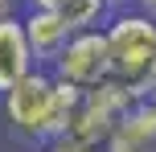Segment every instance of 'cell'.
I'll return each instance as SVG.
<instances>
[{
    "mask_svg": "<svg viewBox=\"0 0 156 152\" xmlns=\"http://www.w3.org/2000/svg\"><path fill=\"white\" fill-rule=\"evenodd\" d=\"M107 41V82L136 103L156 90V16L140 8H115L103 21Z\"/></svg>",
    "mask_w": 156,
    "mask_h": 152,
    "instance_id": "1",
    "label": "cell"
},
{
    "mask_svg": "<svg viewBox=\"0 0 156 152\" xmlns=\"http://www.w3.org/2000/svg\"><path fill=\"white\" fill-rule=\"evenodd\" d=\"M78 90L62 87L49 70H33L25 82H16L12 90H4V123L16 140L45 148L49 140L66 136V119H70Z\"/></svg>",
    "mask_w": 156,
    "mask_h": 152,
    "instance_id": "2",
    "label": "cell"
},
{
    "mask_svg": "<svg viewBox=\"0 0 156 152\" xmlns=\"http://www.w3.org/2000/svg\"><path fill=\"white\" fill-rule=\"evenodd\" d=\"M132 107H136V99L123 95L119 87H111V82H103V87H94V90H78L74 107H70V119H66V136L107 148L111 132L119 128V119H123Z\"/></svg>",
    "mask_w": 156,
    "mask_h": 152,
    "instance_id": "3",
    "label": "cell"
},
{
    "mask_svg": "<svg viewBox=\"0 0 156 152\" xmlns=\"http://www.w3.org/2000/svg\"><path fill=\"white\" fill-rule=\"evenodd\" d=\"M49 74H54L62 87L70 90H94L107 82V41H103V29H82L58 49V58L49 62Z\"/></svg>",
    "mask_w": 156,
    "mask_h": 152,
    "instance_id": "4",
    "label": "cell"
},
{
    "mask_svg": "<svg viewBox=\"0 0 156 152\" xmlns=\"http://www.w3.org/2000/svg\"><path fill=\"white\" fill-rule=\"evenodd\" d=\"M37 70V58H33L29 41H25L21 16H0V95L12 90L16 82H25Z\"/></svg>",
    "mask_w": 156,
    "mask_h": 152,
    "instance_id": "5",
    "label": "cell"
},
{
    "mask_svg": "<svg viewBox=\"0 0 156 152\" xmlns=\"http://www.w3.org/2000/svg\"><path fill=\"white\" fill-rule=\"evenodd\" d=\"M16 16H21L25 41H29V49H33V58H37V62H54L58 49L74 37L70 25H66L58 12H45V8H25V12H16Z\"/></svg>",
    "mask_w": 156,
    "mask_h": 152,
    "instance_id": "6",
    "label": "cell"
},
{
    "mask_svg": "<svg viewBox=\"0 0 156 152\" xmlns=\"http://www.w3.org/2000/svg\"><path fill=\"white\" fill-rule=\"evenodd\" d=\"M103 152H156V111L148 107V99L136 103L119 119V128L111 132Z\"/></svg>",
    "mask_w": 156,
    "mask_h": 152,
    "instance_id": "7",
    "label": "cell"
},
{
    "mask_svg": "<svg viewBox=\"0 0 156 152\" xmlns=\"http://www.w3.org/2000/svg\"><path fill=\"white\" fill-rule=\"evenodd\" d=\"M41 152H103L99 144H86V140H74V136H58V140H49Z\"/></svg>",
    "mask_w": 156,
    "mask_h": 152,
    "instance_id": "8",
    "label": "cell"
},
{
    "mask_svg": "<svg viewBox=\"0 0 156 152\" xmlns=\"http://www.w3.org/2000/svg\"><path fill=\"white\" fill-rule=\"evenodd\" d=\"M132 8H140V12H152V16H156V0H132Z\"/></svg>",
    "mask_w": 156,
    "mask_h": 152,
    "instance_id": "9",
    "label": "cell"
},
{
    "mask_svg": "<svg viewBox=\"0 0 156 152\" xmlns=\"http://www.w3.org/2000/svg\"><path fill=\"white\" fill-rule=\"evenodd\" d=\"M99 4L107 8V12H115V8H127V4H132V0H99Z\"/></svg>",
    "mask_w": 156,
    "mask_h": 152,
    "instance_id": "10",
    "label": "cell"
},
{
    "mask_svg": "<svg viewBox=\"0 0 156 152\" xmlns=\"http://www.w3.org/2000/svg\"><path fill=\"white\" fill-rule=\"evenodd\" d=\"M16 12V0H0V16H12Z\"/></svg>",
    "mask_w": 156,
    "mask_h": 152,
    "instance_id": "11",
    "label": "cell"
},
{
    "mask_svg": "<svg viewBox=\"0 0 156 152\" xmlns=\"http://www.w3.org/2000/svg\"><path fill=\"white\" fill-rule=\"evenodd\" d=\"M148 107H152V111H156V90H152V95H148Z\"/></svg>",
    "mask_w": 156,
    "mask_h": 152,
    "instance_id": "12",
    "label": "cell"
}]
</instances>
